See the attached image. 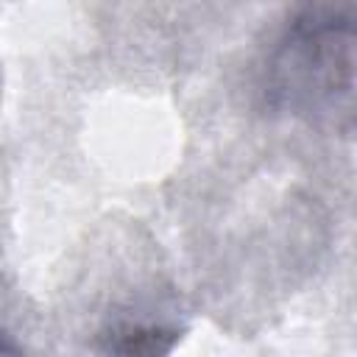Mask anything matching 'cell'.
<instances>
[{
	"mask_svg": "<svg viewBox=\"0 0 357 357\" xmlns=\"http://www.w3.org/2000/svg\"><path fill=\"white\" fill-rule=\"evenodd\" d=\"M109 351H123V354H145V351H167L170 343L176 340V329L153 326V324H123L112 329L109 335Z\"/></svg>",
	"mask_w": 357,
	"mask_h": 357,
	"instance_id": "2",
	"label": "cell"
},
{
	"mask_svg": "<svg viewBox=\"0 0 357 357\" xmlns=\"http://www.w3.org/2000/svg\"><path fill=\"white\" fill-rule=\"evenodd\" d=\"M268 103L324 134L357 131V14L312 6L296 14L265 64Z\"/></svg>",
	"mask_w": 357,
	"mask_h": 357,
	"instance_id": "1",
	"label": "cell"
}]
</instances>
